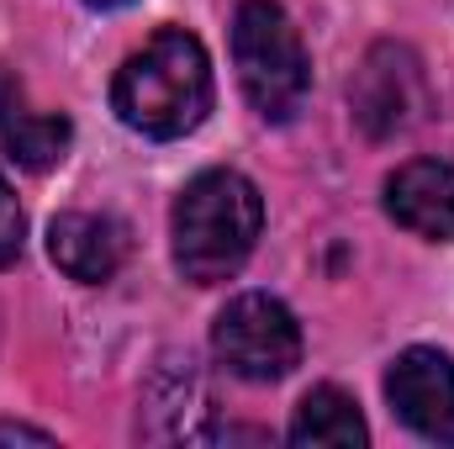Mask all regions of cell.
Here are the masks:
<instances>
[{"mask_svg": "<svg viewBox=\"0 0 454 449\" xmlns=\"http://www.w3.org/2000/svg\"><path fill=\"white\" fill-rule=\"evenodd\" d=\"M116 116L143 138H185L212 112V59L196 32L164 27L153 32L112 80Z\"/></svg>", "mask_w": 454, "mask_h": 449, "instance_id": "obj_1", "label": "cell"}, {"mask_svg": "<svg viewBox=\"0 0 454 449\" xmlns=\"http://www.w3.org/2000/svg\"><path fill=\"white\" fill-rule=\"evenodd\" d=\"M264 227V201L254 191L248 175L238 169H201L169 217V238H175V270L191 286H223L232 280Z\"/></svg>", "mask_w": 454, "mask_h": 449, "instance_id": "obj_2", "label": "cell"}, {"mask_svg": "<svg viewBox=\"0 0 454 449\" xmlns=\"http://www.w3.org/2000/svg\"><path fill=\"white\" fill-rule=\"evenodd\" d=\"M232 64L248 106L264 122H291L312 91V59L280 0H243L232 16Z\"/></svg>", "mask_w": 454, "mask_h": 449, "instance_id": "obj_3", "label": "cell"}, {"mask_svg": "<svg viewBox=\"0 0 454 449\" xmlns=\"http://www.w3.org/2000/svg\"><path fill=\"white\" fill-rule=\"evenodd\" d=\"M212 354L238 381H254V386L280 381L301 365V323L286 302L264 291H243L212 323Z\"/></svg>", "mask_w": 454, "mask_h": 449, "instance_id": "obj_4", "label": "cell"}, {"mask_svg": "<svg viewBox=\"0 0 454 449\" xmlns=\"http://www.w3.org/2000/svg\"><path fill=\"white\" fill-rule=\"evenodd\" d=\"M348 106H354V122L370 138L412 132L428 116V80H423L418 53L402 48V43L370 48V59L359 64V75L348 85Z\"/></svg>", "mask_w": 454, "mask_h": 449, "instance_id": "obj_5", "label": "cell"}, {"mask_svg": "<svg viewBox=\"0 0 454 449\" xmlns=\"http://www.w3.org/2000/svg\"><path fill=\"white\" fill-rule=\"evenodd\" d=\"M386 402L412 434L454 439V359L428 343L402 349L386 370Z\"/></svg>", "mask_w": 454, "mask_h": 449, "instance_id": "obj_6", "label": "cell"}, {"mask_svg": "<svg viewBox=\"0 0 454 449\" xmlns=\"http://www.w3.org/2000/svg\"><path fill=\"white\" fill-rule=\"evenodd\" d=\"M386 212L391 223L428 238L450 243L454 238V164L450 159H407L386 180Z\"/></svg>", "mask_w": 454, "mask_h": 449, "instance_id": "obj_7", "label": "cell"}, {"mask_svg": "<svg viewBox=\"0 0 454 449\" xmlns=\"http://www.w3.org/2000/svg\"><path fill=\"white\" fill-rule=\"evenodd\" d=\"M53 264L80 286H106L127 264V227L106 212H59L48 223Z\"/></svg>", "mask_w": 454, "mask_h": 449, "instance_id": "obj_8", "label": "cell"}, {"mask_svg": "<svg viewBox=\"0 0 454 449\" xmlns=\"http://www.w3.org/2000/svg\"><path fill=\"white\" fill-rule=\"evenodd\" d=\"M69 138H74L69 116L37 112L27 101V91H21V80L11 69H0V143L21 169H32V175L53 169L69 154Z\"/></svg>", "mask_w": 454, "mask_h": 449, "instance_id": "obj_9", "label": "cell"}, {"mask_svg": "<svg viewBox=\"0 0 454 449\" xmlns=\"http://www.w3.org/2000/svg\"><path fill=\"white\" fill-rule=\"evenodd\" d=\"M291 445H317V449H359L370 445V429L359 418V402L339 386H317L301 397L291 418Z\"/></svg>", "mask_w": 454, "mask_h": 449, "instance_id": "obj_10", "label": "cell"}, {"mask_svg": "<svg viewBox=\"0 0 454 449\" xmlns=\"http://www.w3.org/2000/svg\"><path fill=\"white\" fill-rule=\"evenodd\" d=\"M21 243H27V217H21V207H16V191H11L5 175H0V270H5L11 259H21Z\"/></svg>", "mask_w": 454, "mask_h": 449, "instance_id": "obj_11", "label": "cell"}, {"mask_svg": "<svg viewBox=\"0 0 454 449\" xmlns=\"http://www.w3.org/2000/svg\"><path fill=\"white\" fill-rule=\"evenodd\" d=\"M0 445H53V434L27 429V423H0Z\"/></svg>", "mask_w": 454, "mask_h": 449, "instance_id": "obj_12", "label": "cell"}, {"mask_svg": "<svg viewBox=\"0 0 454 449\" xmlns=\"http://www.w3.org/2000/svg\"><path fill=\"white\" fill-rule=\"evenodd\" d=\"M85 5H101V11H112V5H127V0H85Z\"/></svg>", "mask_w": 454, "mask_h": 449, "instance_id": "obj_13", "label": "cell"}]
</instances>
